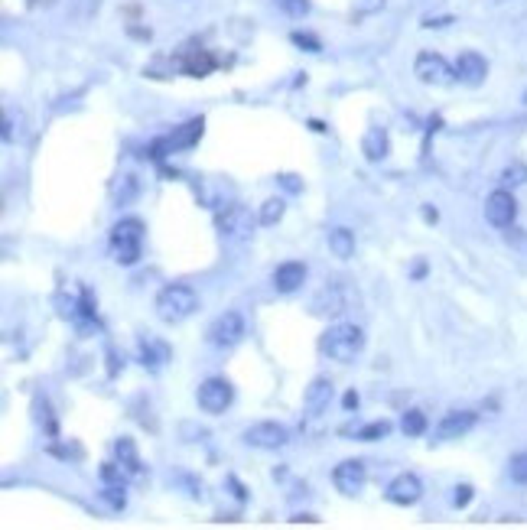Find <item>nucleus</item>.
<instances>
[{"label":"nucleus","mask_w":527,"mask_h":530,"mask_svg":"<svg viewBox=\"0 0 527 530\" xmlns=\"http://www.w3.org/2000/svg\"><path fill=\"white\" fill-rule=\"evenodd\" d=\"M245 338V315L241 313H222V315H215V323L208 325V345L215 348H235L238 342Z\"/></svg>","instance_id":"nucleus-8"},{"label":"nucleus","mask_w":527,"mask_h":530,"mask_svg":"<svg viewBox=\"0 0 527 530\" xmlns=\"http://www.w3.org/2000/svg\"><path fill=\"white\" fill-rule=\"evenodd\" d=\"M358 404H361V397H358V394H355V391H348V394H345V397H342V407H345V413H351V410H358Z\"/></svg>","instance_id":"nucleus-37"},{"label":"nucleus","mask_w":527,"mask_h":530,"mask_svg":"<svg viewBox=\"0 0 527 530\" xmlns=\"http://www.w3.org/2000/svg\"><path fill=\"white\" fill-rule=\"evenodd\" d=\"M368 482V465L361 459H345L332 469V485L342 494H358Z\"/></svg>","instance_id":"nucleus-14"},{"label":"nucleus","mask_w":527,"mask_h":530,"mask_svg":"<svg viewBox=\"0 0 527 530\" xmlns=\"http://www.w3.org/2000/svg\"><path fill=\"white\" fill-rule=\"evenodd\" d=\"M225 482H228V488H231V492H235V498H238V501H245V498H247V492H245V488H241V482H238L235 475H228V478H225Z\"/></svg>","instance_id":"nucleus-38"},{"label":"nucleus","mask_w":527,"mask_h":530,"mask_svg":"<svg viewBox=\"0 0 527 530\" xmlns=\"http://www.w3.org/2000/svg\"><path fill=\"white\" fill-rule=\"evenodd\" d=\"M196 400H199V407L206 410V413H225V410L231 407V400H235V387L225 381V377H206L199 384V394H196Z\"/></svg>","instance_id":"nucleus-9"},{"label":"nucleus","mask_w":527,"mask_h":530,"mask_svg":"<svg viewBox=\"0 0 527 530\" xmlns=\"http://www.w3.org/2000/svg\"><path fill=\"white\" fill-rule=\"evenodd\" d=\"M169 345L163 342V338H153V335H144L140 338V345H137V358L140 364H144L147 371H160L163 364L169 362Z\"/></svg>","instance_id":"nucleus-15"},{"label":"nucleus","mask_w":527,"mask_h":530,"mask_svg":"<svg viewBox=\"0 0 527 530\" xmlns=\"http://www.w3.org/2000/svg\"><path fill=\"white\" fill-rule=\"evenodd\" d=\"M361 348H365V332L355 323H339L322 332V338H319V352L326 355L329 362L348 364L361 355Z\"/></svg>","instance_id":"nucleus-1"},{"label":"nucleus","mask_w":527,"mask_h":530,"mask_svg":"<svg viewBox=\"0 0 527 530\" xmlns=\"http://www.w3.org/2000/svg\"><path fill=\"white\" fill-rule=\"evenodd\" d=\"M514 218H518V202H514L511 189H495V193L485 199V222L491 228H511Z\"/></svg>","instance_id":"nucleus-10"},{"label":"nucleus","mask_w":527,"mask_h":530,"mask_svg":"<svg viewBox=\"0 0 527 530\" xmlns=\"http://www.w3.org/2000/svg\"><path fill=\"white\" fill-rule=\"evenodd\" d=\"M423 222L436 225V222H440V212H436V208H430V205H423Z\"/></svg>","instance_id":"nucleus-39"},{"label":"nucleus","mask_w":527,"mask_h":530,"mask_svg":"<svg viewBox=\"0 0 527 530\" xmlns=\"http://www.w3.org/2000/svg\"><path fill=\"white\" fill-rule=\"evenodd\" d=\"M241 439H245L251 449L274 453V449H283L290 443V433H287V426H280V423H274V420H260V423H251Z\"/></svg>","instance_id":"nucleus-7"},{"label":"nucleus","mask_w":527,"mask_h":530,"mask_svg":"<svg viewBox=\"0 0 527 530\" xmlns=\"http://www.w3.org/2000/svg\"><path fill=\"white\" fill-rule=\"evenodd\" d=\"M101 501H105L111 511H124V507H127V494H124L121 485H105V488H101Z\"/></svg>","instance_id":"nucleus-27"},{"label":"nucleus","mask_w":527,"mask_h":530,"mask_svg":"<svg viewBox=\"0 0 527 530\" xmlns=\"http://www.w3.org/2000/svg\"><path fill=\"white\" fill-rule=\"evenodd\" d=\"M202 134H206V117H192V121H186L183 127H176L169 137L156 140V144L150 146V153L166 156V153H176V150H192V146L202 140Z\"/></svg>","instance_id":"nucleus-6"},{"label":"nucleus","mask_w":527,"mask_h":530,"mask_svg":"<svg viewBox=\"0 0 527 530\" xmlns=\"http://www.w3.org/2000/svg\"><path fill=\"white\" fill-rule=\"evenodd\" d=\"M388 0H358V13H378Z\"/></svg>","instance_id":"nucleus-36"},{"label":"nucleus","mask_w":527,"mask_h":530,"mask_svg":"<svg viewBox=\"0 0 527 530\" xmlns=\"http://www.w3.org/2000/svg\"><path fill=\"white\" fill-rule=\"evenodd\" d=\"M137 179L134 176H121V185H117V193H115V202L117 205H127V202H134L137 199Z\"/></svg>","instance_id":"nucleus-29"},{"label":"nucleus","mask_w":527,"mask_h":530,"mask_svg":"<svg viewBox=\"0 0 527 530\" xmlns=\"http://www.w3.org/2000/svg\"><path fill=\"white\" fill-rule=\"evenodd\" d=\"M361 153H365L368 163H381L384 156L390 153V140L384 127H368L365 137H361Z\"/></svg>","instance_id":"nucleus-18"},{"label":"nucleus","mask_w":527,"mask_h":530,"mask_svg":"<svg viewBox=\"0 0 527 530\" xmlns=\"http://www.w3.org/2000/svg\"><path fill=\"white\" fill-rule=\"evenodd\" d=\"M290 521H293V524H303V521H306V524H316V517H313V514H297V517H290Z\"/></svg>","instance_id":"nucleus-41"},{"label":"nucleus","mask_w":527,"mask_h":530,"mask_svg":"<svg viewBox=\"0 0 527 530\" xmlns=\"http://www.w3.org/2000/svg\"><path fill=\"white\" fill-rule=\"evenodd\" d=\"M33 410H36V423H39V426H43L49 436H55V420H53V413H49L46 400H36V404H33Z\"/></svg>","instance_id":"nucleus-31"},{"label":"nucleus","mask_w":527,"mask_h":530,"mask_svg":"<svg viewBox=\"0 0 527 530\" xmlns=\"http://www.w3.org/2000/svg\"><path fill=\"white\" fill-rule=\"evenodd\" d=\"M283 212H287V202H283V199H267L264 205H260V212H257V222L270 228V225H277L283 218Z\"/></svg>","instance_id":"nucleus-25"},{"label":"nucleus","mask_w":527,"mask_h":530,"mask_svg":"<svg viewBox=\"0 0 527 530\" xmlns=\"http://www.w3.org/2000/svg\"><path fill=\"white\" fill-rule=\"evenodd\" d=\"M277 183H280L287 193H299V189H303V183H299L297 176H290V173H287V176H277Z\"/></svg>","instance_id":"nucleus-35"},{"label":"nucleus","mask_w":527,"mask_h":530,"mask_svg":"<svg viewBox=\"0 0 527 530\" xmlns=\"http://www.w3.org/2000/svg\"><path fill=\"white\" fill-rule=\"evenodd\" d=\"M390 420H375V423H368V426H361L358 433H355V439H361V443H375V439H388L390 436Z\"/></svg>","instance_id":"nucleus-24"},{"label":"nucleus","mask_w":527,"mask_h":530,"mask_svg":"<svg viewBox=\"0 0 527 530\" xmlns=\"http://www.w3.org/2000/svg\"><path fill=\"white\" fill-rule=\"evenodd\" d=\"M452 65H456L459 85H466V88H479V85H485V78H489V59L481 53H475V49L459 53Z\"/></svg>","instance_id":"nucleus-11"},{"label":"nucleus","mask_w":527,"mask_h":530,"mask_svg":"<svg viewBox=\"0 0 527 530\" xmlns=\"http://www.w3.org/2000/svg\"><path fill=\"white\" fill-rule=\"evenodd\" d=\"M303 283H306V264H299V261H283L280 267L274 270V286H277V293H297Z\"/></svg>","instance_id":"nucleus-16"},{"label":"nucleus","mask_w":527,"mask_h":530,"mask_svg":"<svg viewBox=\"0 0 527 530\" xmlns=\"http://www.w3.org/2000/svg\"><path fill=\"white\" fill-rule=\"evenodd\" d=\"M449 23H452L449 13L446 16H427V20H423V30H446Z\"/></svg>","instance_id":"nucleus-34"},{"label":"nucleus","mask_w":527,"mask_h":530,"mask_svg":"<svg viewBox=\"0 0 527 530\" xmlns=\"http://www.w3.org/2000/svg\"><path fill=\"white\" fill-rule=\"evenodd\" d=\"M475 423H479V413H475V410H449L443 420L436 423L433 436H436V443H449V439H459V436H466V433H472Z\"/></svg>","instance_id":"nucleus-12"},{"label":"nucleus","mask_w":527,"mask_h":530,"mask_svg":"<svg viewBox=\"0 0 527 530\" xmlns=\"http://www.w3.org/2000/svg\"><path fill=\"white\" fill-rule=\"evenodd\" d=\"M413 75L420 78L423 85H433V88H449L456 85V65L446 62L440 53H420L417 62H413Z\"/></svg>","instance_id":"nucleus-5"},{"label":"nucleus","mask_w":527,"mask_h":530,"mask_svg":"<svg viewBox=\"0 0 527 530\" xmlns=\"http://www.w3.org/2000/svg\"><path fill=\"white\" fill-rule=\"evenodd\" d=\"M153 309H156V319H160V323L179 325L199 309V296H196V290L186 286V283H169L156 293Z\"/></svg>","instance_id":"nucleus-2"},{"label":"nucleus","mask_w":527,"mask_h":530,"mask_svg":"<svg viewBox=\"0 0 527 530\" xmlns=\"http://www.w3.org/2000/svg\"><path fill=\"white\" fill-rule=\"evenodd\" d=\"M524 101H527V94H524Z\"/></svg>","instance_id":"nucleus-44"},{"label":"nucleus","mask_w":527,"mask_h":530,"mask_svg":"<svg viewBox=\"0 0 527 530\" xmlns=\"http://www.w3.org/2000/svg\"><path fill=\"white\" fill-rule=\"evenodd\" d=\"M329 400H332V381H329V377H316L313 384L306 387L303 407L309 410V413H319V410L329 407Z\"/></svg>","instance_id":"nucleus-19"},{"label":"nucleus","mask_w":527,"mask_h":530,"mask_svg":"<svg viewBox=\"0 0 527 530\" xmlns=\"http://www.w3.org/2000/svg\"><path fill=\"white\" fill-rule=\"evenodd\" d=\"M423 274H427V264H423V261H420V264H417V267H413V277L420 280V277H423Z\"/></svg>","instance_id":"nucleus-43"},{"label":"nucleus","mask_w":527,"mask_h":530,"mask_svg":"<svg viewBox=\"0 0 527 530\" xmlns=\"http://www.w3.org/2000/svg\"><path fill=\"white\" fill-rule=\"evenodd\" d=\"M329 251L336 254L339 261H348L351 254H355V231H348V228H332L329 231Z\"/></svg>","instance_id":"nucleus-20"},{"label":"nucleus","mask_w":527,"mask_h":530,"mask_svg":"<svg viewBox=\"0 0 527 530\" xmlns=\"http://www.w3.org/2000/svg\"><path fill=\"white\" fill-rule=\"evenodd\" d=\"M115 455H117V462H121V465L130 472V475H140V472H144V465H140V455H137V446H134V439H127V436L115 439Z\"/></svg>","instance_id":"nucleus-21"},{"label":"nucleus","mask_w":527,"mask_h":530,"mask_svg":"<svg viewBox=\"0 0 527 530\" xmlns=\"http://www.w3.org/2000/svg\"><path fill=\"white\" fill-rule=\"evenodd\" d=\"M384 498L398 507H413L423 498V482L413 475V472H400V475L384 488Z\"/></svg>","instance_id":"nucleus-13"},{"label":"nucleus","mask_w":527,"mask_h":530,"mask_svg":"<svg viewBox=\"0 0 527 530\" xmlns=\"http://www.w3.org/2000/svg\"><path fill=\"white\" fill-rule=\"evenodd\" d=\"M290 39H293V46H299L303 53H322V43L313 36V33L297 30V33H290Z\"/></svg>","instance_id":"nucleus-30"},{"label":"nucleus","mask_w":527,"mask_h":530,"mask_svg":"<svg viewBox=\"0 0 527 530\" xmlns=\"http://www.w3.org/2000/svg\"><path fill=\"white\" fill-rule=\"evenodd\" d=\"M400 430H404V436H423L427 433V413L423 410H407L400 416Z\"/></svg>","instance_id":"nucleus-22"},{"label":"nucleus","mask_w":527,"mask_h":530,"mask_svg":"<svg viewBox=\"0 0 527 530\" xmlns=\"http://www.w3.org/2000/svg\"><path fill=\"white\" fill-rule=\"evenodd\" d=\"M179 65H183V72L186 75H192V78H206V75H212L215 72V55L208 53V49H186L183 53V59H179Z\"/></svg>","instance_id":"nucleus-17"},{"label":"nucleus","mask_w":527,"mask_h":530,"mask_svg":"<svg viewBox=\"0 0 527 530\" xmlns=\"http://www.w3.org/2000/svg\"><path fill=\"white\" fill-rule=\"evenodd\" d=\"M508 475L514 485H527V453H514L508 459Z\"/></svg>","instance_id":"nucleus-28"},{"label":"nucleus","mask_w":527,"mask_h":530,"mask_svg":"<svg viewBox=\"0 0 527 530\" xmlns=\"http://www.w3.org/2000/svg\"><path fill=\"white\" fill-rule=\"evenodd\" d=\"M501 185L504 189H521L527 185V163H508L501 169Z\"/></svg>","instance_id":"nucleus-23"},{"label":"nucleus","mask_w":527,"mask_h":530,"mask_svg":"<svg viewBox=\"0 0 527 530\" xmlns=\"http://www.w3.org/2000/svg\"><path fill=\"white\" fill-rule=\"evenodd\" d=\"M144 251V222L140 218H121L111 228V254L121 267H134Z\"/></svg>","instance_id":"nucleus-3"},{"label":"nucleus","mask_w":527,"mask_h":530,"mask_svg":"<svg viewBox=\"0 0 527 530\" xmlns=\"http://www.w3.org/2000/svg\"><path fill=\"white\" fill-rule=\"evenodd\" d=\"M472 498H475V488L469 482H462V485H456V488H452V507H459V511H462V507H469L472 504Z\"/></svg>","instance_id":"nucleus-32"},{"label":"nucleus","mask_w":527,"mask_h":530,"mask_svg":"<svg viewBox=\"0 0 527 530\" xmlns=\"http://www.w3.org/2000/svg\"><path fill=\"white\" fill-rule=\"evenodd\" d=\"M274 4L287 16H306V13H309V0H274Z\"/></svg>","instance_id":"nucleus-33"},{"label":"nucleus","mask_w":527,"mask_h":530,"mask_svg":"<svg viewBox=\"0 0 527 530\" xmlns=\"http://www.w3.org/2000/svg\"><path fill=\"white\" fill-rule=\"evenodd\" d=\"M309 131H316V134H326V124H322V121H309Z\"/></svg>","instance_id":"nucleus-42"},{"label":"nucleus","mask_w":527,"mask_h":530,"mask_svg":"<svg viewBox=\"0 0 527 530\" xmlns=\"http://www.w3.org/2000/svg\"><path fill=\"white\" fill-rule=\"evenodd\" d=\"M215 231L225 241H245V238H251V231H254V215L245 205L231 202V205L215 212Z\"/></svg>","instance_id":"nucleus-4"},{"label":"nucleus","mask_w":527,"mask_h":530,"mask_svg":"<svg viewBox=\"0 0 527 530\" xmlns=\"http://www.w3.org/2000/svg\"><path fill=\"white\" fill-rule=\"evenodd\" d=\"M26 7H33V10H49V7H55V0H26Z\"/></svg>","instance_id":"nucleus-40"},{"label":"nucleus","mask_w":527,"mask_h":530,"mask_svg":"<svg viewBox=\"0 0 527 530\" xmlns=\"http://www.w3.org/2000/svg\"><path fill=\"white\" fill-rule=\"evenodd\" d=\"M98 475H101V482H105V485H121V488H124L127 478H130V472L124 469L121 462H105V465L98 469Z\"/></svg>","instance_id":"nucleus-26"}]
</instances>
